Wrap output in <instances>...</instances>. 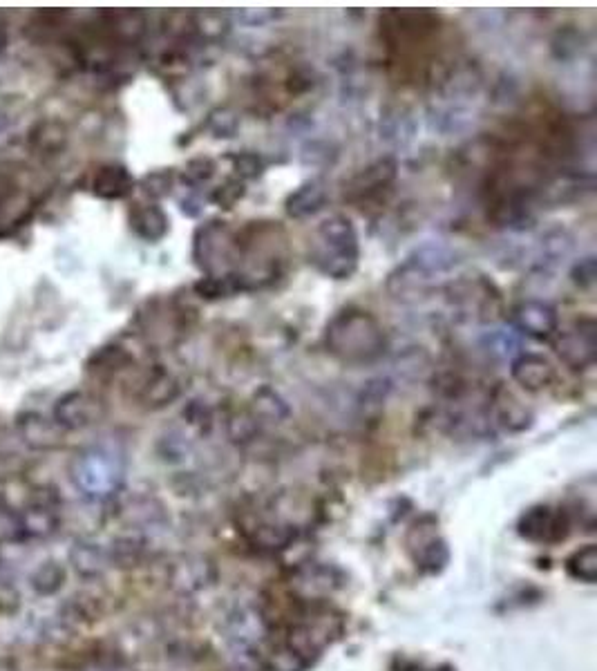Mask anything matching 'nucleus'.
Instances as JSON below:
<instances>
[{
	"label": "nucleus",
	"mask_w": 597,
	"mask_h": 671,
	"mask_svg": "<svg viewBox=\"0 0 597 671\" xmlns=\"http://www.w3.org/2000/svg\"><path fill=\"white\" fill-rule=\"evenodd\" d=\"M510 374H513L515 381L528 392L546 390V387H551L557 378L555 367L548 358L524 352L510 361Z\"/></svg>",
	"instance_id": "dca6fc26"
},
{
	"label": "nucleus",
	"mask_w": 597,
	"mask_h": 671,
	"mask_svg": "<svg viewBox=\"0 0 597 671\" xmlns=\"http://www.w3.org/2000/svg\"><path fill=\"white\" fill-rule=\"evenodd\" d=\"M92 193L101 197V200H123L135 188V177L130 175L126 166L108 164L101 166L92 177Z\"/></svg>",
	"instance_id": "412c9836"
},
{
	"label": "nucleus",
	"mask_w": 597,
	"mask_h": 671,
	"mask_svg": "<svg viewBox=\"0 0 597 671\" xmlns=\"http://www.w3.org/2000/svg\"><path fill=\"white\" fill-rule=\"evenodd\" d=\"M513 320L521 334L533 336L539 340L551 338L557 332V325H559L557 309L553 305H548V302L544 300L519 302L513 311Z\"/></svg>",
	"instance_id": "9b49d317"
},
{
	"label": "nucleus",
	"mask_w": 597,
	"mask_h": 671,
	"mask_svg": "<svg viewBox=\"0 0 597 671\" xmlns=\"http://www.w3.org/2000/svg\"><path fill=\"white\" fill-rule=\"evenodd\" d=\"M128 363H130V354L126 352V349L110 345V347L99 349V352L90 358L88 370L94 374H112V372H119L121 367H126Z\"/></svg>",
	"instance_id": "2f4dec72"
},
{
	"label": "nucleus",
	"mask_w": 597,
	"mask_h": 671,
	"mask_svg": "<svg viewBox=\"0 0 597 671\" xmlns=\"http://www.w3.org/2000/svg\"><path fill=\"white\" fill-rule=\"evenodd\" d=\"M110 34L121 43H137L146 32V16L141 12H112L106 14Z\"/></svg>",
	"instance_id": "a878e982"
},
{
	"label": "nucleus",
	"mask_w": 597,
	"mask_h": 671,
	"mask_svg": "<svg viewBox=\"0 0 597 671\" xmlns=\"http://www.w3.org/2000/svg\"><path fill=\"white\" fill-rule=\"evenodd\" d=\"M233 251L235 240L224 222L211 220L199 226L193 242V260L199 269L206 271V276H217L222 264L231 260Z\"/></svg>",
	"instance_id": "20e7f679"
},
{
	"label": "nucleus",
	"mask_w": 597,
	"mask_h": 671,
	"mask_svg": "<svg viewBox=\"0 0 597 671\" xmlns=\"http://www.w3.org/2000/svg\"><path fill=\"white\" fill-rule=\"evenodd\" d=\"M327 352L347 365H369L387 352L383 325L365 309H345L325 329Z\"/></svg>",
	"instance_id": "f257e3e1"
},
{
	"label": "nucleus",
	"mask_w": 597,
	"mask_h": 671,
	"mask_svg": "<svg viewBox=\"0 0 597 671\" xmlns=\"http://www.w3.org/2000/svg\"><path fill=\"white\" fill-rule=\"evenodd\" d=\"M110 555V564L117 566H135L141 562V557L146 555V542L141 537H119V540L112 542L108 548Z\"/></svg>",
	"instance_id": "c756f323"
},
{
	"label": "nucleus",
	"mask_w": 597,
	"mask_h": 671,
	"mask_svg": "<svg viewBox=\"0 0 597 671\" xmlns=\"http://www.w3.org/2000/svg\"><path fill=\"white\" fill-rule=\"evenodd\" d=\"M70 132L68 126L59 119H41L36 121L27 137V144L41 157H56L61 155L65 146H68Z\"/></svg>",
	"instance_id": "aec40b11"
},
{
	"label": "nucleus",
	"mask_w": 597,
	"mask_h": 671,
	"mask_svg": "<svg viewBox=\"0 0 597 671\" xmlns=\"http://www.w3.org/2000/svg\"><path fill=\"white\" fill-rule=\"evenodd\" d=\"M5 45H7V32L0 27V52L5 50Z\"/></svg>",
	"instance_id": "09e8293b"
},
{
	"label": "nucleus",
	"mask_w": 597,
	"mask_h": 671,
	"mask_svg": "<svg viewBox=\"0 0 597 671\" xmlns=\"http://www.w3.org/2000/svg\"><path fill=\"white\" fill-rule=\"evenodd\" d=\"M229 671H258L255 658H235V665Z\"/></svg>",
	"instance_id": "49530a36"
},
{
	"label": "nucleus",
	"mask_w": 597,
	"mask_h": 671,
	"mask_svg": "<svg viewBox=\"0 0 597 671\" xmlns=\"http://www.w3.org/2000/svg\"><path fill=\"white\" fill-rule=\"evenodd\" d=\"M278 14H273V12H267V9H260V12H253V9H244V12L238 14V18L242 23L246 25H264L267 21H271V18H276Z\"/></svg>",
	"instance_id": "c03bdc74"
},
{
	"label": "nucleus",
	"mask_w": 597,
	"mask_h": 671,
	"mask_svg": "<svg viewBox=\"0 0 597 671\" xmlns=\"http://www.w3.org/2000/svg\"><path fill=\"white\" fill-rule=\"evenodd\" d=\"M16 432L21 443L34 452H50L63 446V430L41 412H23L16 419Z\"/></svg>",
	"instance_id": "9d476101"
},
{
	"label": "nucleus",
	"mask_w": 597,
	"mask_h": 671,
	"mask_svg": "<svg viewBox=\"0 0 597 671\" xmlns=\"http://www.w3.org/2000/svg\"><path fill=\"white\" fill-rule=\"evenodd\" d=\"M21 542V519L18 510L0 502V546Z\"/></svg>",
	"instance_id": "f704fd0d"
},
{
	"label": "nucleus",
	"mask_w": 597,
	"mask_h": 671,
	"mask_svg": "<svg viewBox=\"0 0 597 671\" xmlns=\"http://www.w3.org/2000/svg\"><path fill=\"white\" fill-rule=\"evenodd\" d=\"M18 519H21V542H43L52 537L61 526L56 490H34L27 506L18 510Z\"/></svg>",
	"instance_id": "39448f33"
},
{
	"label": "nucleus",
	"mask_w": 597,
	"mask_h": 671,
	"mask_svg": "<svg viewBox=\"0 0 597 671\" xmlns=\"http://www.w3.org/2000/svg\"><path fill=\"white\" fill-rule=\"evenodd\" d=\"M555 352L575 372H584L595 363V323L593 318H582L559 334L555 340Z\"/></svg>",
	"instance_id": "6e6552de"
},
{
	"label": "nucleus",
	"mask_w": 597,
	"mask_h": 671,
	"mask_svg": "<svg viewBox=\"0 0 597 671\" xmlns=\"http://www.w3.org/2000/svg\"><path fill=\"white\" fill-rule=\"evenodd\" d=\"M416 115L410 106L405 103H387L381 110V124H378V132L387 146L394 148H405L410 146L416 137Z\"/></svg>",
	"instance_id": "ddd939ff"
},
{
	"label": "nucleus",
	"mask_w": 597,
	"mask_h": 671,
	"mask_svg": "<svg viewBox=\"0 0 597 671\" xmlns=\"http://www.w3.org/2000/svg\"><path fill=\"white\" fill-rule=\"evenodd\" d=\"M65 578H68L65 566L54 560H47L41 566H36L30 582H32V589L36 595H41V598H50V595L59 593L63 589Z\"/></svg>",
	"instance_id": "bb28decb"
},
{
	"label": "nucleus",
	"mask_w": 597,
	"mask_h": 671,
	"mask_svg": "<svg viewBox=\"0 0 597 671\" xmlns=\"http://www.w3.org/2000/svg\"><path fill=\"white\" fill-rule=\"evenodd\" d=\"M461 258H463L461 251L450 247V244L428 242L416 249L407 260H410L416 269H421L425 276H430L434 280L437 276H441V273H448L454 267H459Z\"/></svg>",
	"instance_id": "6ab92c4d"
},
{
	"label": "nucleus",
	"mask_w": 597,
	"mask_h": 671,
	"mask_svg": "<svg viewBox=\"0 0 597 671\" xmlns=\"http://www.w3.org/2000/svg\"><path fill=\"white\" fill-rule=\"evenodd\" d=\"M483 347L488 349L492 356L497 358H510L513 361L515 356H519V336L515 332H508V329H488L486 336H483Z\"/></svg>",
	"instance_id": "7c9ffc66"
},
{
	"label": "nucleus",
	"mask_w": 597,
	"mask_h": 671,
	"mask_svg": "<svg viewBox=\"0 0 597 671\" xmlns=\"http://www.w3.org/2000/svg\"><path fill=\"white\" fill-rule=\"evenodd\" d=\"M396 170L398 164L394 157H383L378 162L369 164L367 168L360 170V173L349 182L347 186V195L354 197V200H365V197H374L385 188H390L396 179Z\"/></svg>",
	"instance_id": "2eb2a0df"
},
{
	"label": "nucleus",
	"mask_w": 597,
	"mask_h": 671,
	"mask_svg": "<svg viewBox=\"0 0 597 671\" xmlns=\"http://www.w3.org/2000/svg\"><path fill=\"white\" fill-rule=\"evenodd\" d=\"M229 162L233 164L235 177L240 182H246V179H255L264 173V159L255 153H235L229 155Z\"/></svg>",
	"instance_id": "c9c22d12"
},
{
	"label": "nucleus",
	"mask_w": 597,
	"mask_h": 671,
	"mask_svg": "<svg viewBox=\"0 0 597 671\" xmlns=\"http://www.w3.org/2000/svg\"><path fill=\"white\" fill-rule=\"evenodd\" d=\"M193 32L204 41H220L231 27V16L222 12H199L191 16Z\"/></svg>",
	"instance_id": "c85d7f7f"
},
{
	"label": "nucleus",
	"mask_w": 597,
	"mask_h": 671,
	"mask_svg": "<svg viewBox=\"0 0 597 671\" xmlns=\"http://www.w3.org/2000/svg\"><path fill=\"white\" fill-rule=\"evenodd\" d=\"M293 537H296V531L289 524H282V522H264L260 526H255V531L251 535L253 544L262 548V551H284V548H289V544L293 542Z\"/></svg>",
	"instance_id": "393cba45"
},
{
	"label": "nucleus",
	"mask_w": 597,
	"mask_h": 671,
	"mask_svg": "<svg viewBox=\"0 0 597 671\" xmlns=\"http://www.w3.org/2000/svg\"><path fill=\"white\" fill-rule=\"evenodd\" d=\"M72 481L85 497L108 499L117 495L126 479V457L115 446L97 443L72 461Z\"/></svg>",
	"instance_id": "7ed1b4c3"
},
{
	"label": "nucleus",
	"mask_w": 597,
	"mask_h": 671,
	"mask_svg": "<svg viewBox=\"0 0 597 671\" xmlns=\"http://www.w3.org/2000/svg\"><path fill=\"white\" fill-rule=\"evenodd\" d=\"M298 587H302L307 598H311V595H316V593L331 591L334 589V584H331V575L327 571L316 569V571L302 573L298 578Z\"/></svg>",
	"instance_id": "ea45409f"
},
{
	"label": "nucleus",
	"mask_w": 597,
	"mask_h": 671,
	"mask_svg": "<svg viewBox=\"0 0 597 671\" xmlns=\"http://www.w3.org/2000/svg\"><path fill=\"white\" fill-rule=\"evenodd\" d=\"M130 229L135 231L137 238L155 244V242L166 238V233L170 229V222H168V215L164 213L161 206H157V204H137L135 209L130 211Z\"/></svg>",
	"instance_id": "4be33fe9"
},
{
	"label": "nucleus",
	"mask_w": 597,
	"mask_h": 671,
	"mask_svg": "<svg viewBox=\"0 0 597 671\" xmlns=\"http://www.w3.org/2000/svg\"><path fill=\"white\" fill-rule=\"evenodd\" d=\"M226 640L238 658H255L267 640V622L253 607L235 609L224 625Z\"/></svg>",
	"instance_id": "0eeeda50"
},
{
	"label": "nucleus",
	"mask_w": 597,
	"mask_h": 671,
	"mask_svg": "<svg viewBox=\"0 0 597 671\" xmlns=\"http://www.w3.org/2000/svg\"><path fill=\"white\" fill-rule=\"evenodd\" d=\"M432 278L425 276L421 269H416L410 260H405L401 267H396L390 278H387V294L403 305H414L430 294Z\"/></svg>",
	"instance_id": "4468645a"
},
{
	"label": "nucleus",
	"mask_w": 597,
	"mask_h": 671,
	"mask_svg": "<svg viewBox=\"0 0 597 671\" xmlns=\"http://www.w3.org/2000/svg\"><path fill=\"white\" fill-rule=\"evenodd\" d=\"M238 124H240L238 115L229 108H217L215 112H211V117H208V130H211L213 137L217 139L233 137L235 132H238Z\"/></svg>",
	"instance_id": "e433bc0d"
},
{
	"label": "nucleus",
	"mask_w": 597,
	"mask_h": 671,
	"mask_svg": "<svg viewBox=\"0 0 597 671\" xmlns=\"http://www.w3.org/2000/svg\"><path fill=\"white\" fill-rule=\"evenodd\" d=\"M70 562L74 566V571H77L81 578H101L103 573L108 571L110 566V555H108V548H103L97 542H90V540H83L74 544V548L70 551Z\"/></svg>",
	"instance_id": "5701e85b"
},
{
	"label": "nucleus",
	"mask_w": 597,
	"mask_h": 671,
	"mask_svg": "<svg viewBox=\"0 0 597 671\" xmlns=\"http://www.w3.org/2000/svg\"><path fill=\"white\" fill-rule=\"evenodd\" d=\"M215 580V566L206 557H184L170 571V584L179 593H197L211 587Z\"/></svg>",
	"instance_id": "a211bd4d"
},
{
	"label": "nucleus",
	"mask_w": 597,
	"mask_h": 671,
	"mask_svg": "<svg viewBox=\"0 0 597 671\" xmlns=\"http://www.w3.org/2000/svg\"><path fill=\"white\" fill-rule=\"evenodd\" d=\"M445 294H448L450 305L466 318L490 320L499 307L497 289L483 278L452 282L445 287Z\"/></svg>",
	"instance_id": "423d86ee"
},
{
	"label": "nucleus",
	"mask_w": 597,
	"mask_h": 671,
	"mask_svg": "<svg viewBox=\"0 0 597 671\" xmlns=\"http://www.w3.org/2000/svg\"><path fill=\"white\" fill-rule=\"evenodd\" d=\"M253 417L264 419L269 423H282L289 417V408L276 390L262 387V390H258L253 396Z\"/></svg>",
	"instance_id": "cd10ccee"
},
{
	"label": "nucleus",
	"mask_w": 597,
	"mask_h": 671,
	"mask_svg": "<svg viewBox=\"0 0 597 671\" xmlns=\"http://www.w3.org/2000/svg\"><path fill=\"white\" fill-rule=\"evenodd\" d=\"M360 242L354 222L347 215L322 220L309 244V262L331 280H349L358 269Z\"/></svg>",
	"instance_id": "f03ea898"
},
{
	"label": "nucleus",
	"mask_w": 597,
	"mask_h": 671,
	"mask_svg": "<svg viewBox=\"0 0 597 671\" xmlns=\"http://www.w3.org/2000/svg\"><path fill=\"white\" fill-rule=\"evenodd\" d=\"M568 573L575 580H582L586 584L597 582V546L589 544L573 553L571 560H568Z\"/></svg>",
	"instance_id": "473e14b6"
},
{
	"label": "nucleus",
	"mask_w": 597,
	"mask_h": 671,
	"mask_svg": "<svg viewBox=\"0 0 597 671\" xmlns=\"http://www.w3.org/2000/svg\"><path fill=\"white\" fill-rule=\"evenodd\" d=\"M179 206H182V213H184V215H188V217H197L199 213H202L204 202L199 200L195 191H191L186 197H182V200H179Z\"/></svg>",
	"instance_id": "a18cd8bd"
},
{
	"label": "nucleus",
	"mask_w": 597,
	"mask_h": 671,
	"mask_svg": "<svg viewBox=\"0 0 597 671\" xmlns=\"http://www.w3.org/2000/svg\"><path fill=\"white\" fill-rule=\"evenodd\" d=\"M242 195H244V182H240L238 177H229L220 188H215L211 200L217 206H222V209H233L235 202H238Z\"/></svg>",
	"instance_id": "58836bf2"
},
{
	"label": "nucleus",
	"mask_w": 597,
	"mask_h": 671,
	"mask_svg": "<svg viewBox=\"0 0 597 671\" xmlns=\"http://www.w3.org/2000/svg\"><path fill=\"white\" fill-rule=\"evenodd\" d=\"M566 528L568 524H566L564 513H559V510L548 508V506L530 508L519 522V533L524 535L526 540L546 542V544L564 540Z\"/></svg>",
	"instance_id": "f8f14e48"
},
{
	"label": "nucleus",
	"mask_w": 597,
	"mask_h": 671,
	"mask_svg": "<svg viewBox=\"0 0 597 671\" xmlns=\"http://www.w3.org/2000/svg\"><path fill=\"white\" fill-rule=\"evenodd\" d=\"M595 258L593 255H586V258L577 260L571 269V280L575 282L580 289H591L595 285Z\"/></svg>",
	"instance_id": "37998d69"
},
{
	"label": "nucleus",
	"mask_w": 597,
	"mask_h": 671,
	"mask_svg": "<svg viewBox=\"0 0 597 671\" xmlns=\"http://www.w3.org/2000/svg\"><path fill=\"white\" fill-rule=\"evenodd\" d=\"M215 170L217 168H215V162H213L211 157H197V159H191V162L186 164L182 179L188 184V188H191V191H195L197 186L211 182L213 175H215Z\"/></svg>",
	"instance_id": "72a5a7b5"
},
{
	"label": "nucleus",
	"mask_w": 597,
	"mask_h": 671,
	"mask_svg": "<svg viewBox=\"0 0 597 671\" xmlns=\"http://www.w3.org/2000/svg\"><path fill=\"white\" fill-rule=\"evenodd\" d=\"M7 126H9V119H7L5 112L0 110V135H3V132L7 130Z\"/></svg>",
	"instance_id": "de8ad7c7"
},
{
	"label": "nucleus",
	"mask_w": 597,
	"mask_h": 671,
	"mask_svg": "<svg viewBox=\"0 0 597 671\" xmlns=\"http://www.w3.org/2000/svg\"><path fill=\"white\" fill-rule=\"evenodd\" d=\"M177 396H179V385L175 381V376L168 374L166 370L150 372L144 385L139 387V401L150 410L166 408V405L173 403Z\"/></svg>",
	"instance_id": "b1692460"
},
{
	"label": "nucleus",
	"mask_w": 597,
	"mask_h": 671,
	"mask_svg": "<svg viewBox=\"0 0 597 671\" xmlns=\"http://www.w3.org/2000/svg\"><path fill=\"white\" fill-rule=\"evenodd\" d=\"M173 179H175V175L170 173V170H155V173H150V175L144 177L141 188H144V193L148 197L159 200V197H164V195L170 193V188H173Z\"/></svg>",
	"instance_id": "4c0bfd02"
},
{
	"label": "nucleus",
	"mask_w": 597,
	"mask_h": 671,
	"mask_svg": "<svg viewBox=\"0 0 597 671\" xmlns=\"http://www.w3.org/2000/svg\"><path fill=\"white\" fill-rule=\"evenodd\" d=\"M99 671H106V669H99Z\"/></svg>",
	"instance_id": "8fccbe9b"
},
{
	"label": "nucleus",
	"mask_w": 597,
	"mask_h": 671,
	"mask_svg": "<svg viewBox=\"0 0 597 671\" xmlns=\"http://www.w3.org/2000/svg\"><path fill=\"white\" fill-rule=\"evenodd\" d=\"M103 417V403L97 396L83 390H74L63 394L54 405V423L63 432H74L90 428Z\"/></svg>",
	"instance_id": "1a4fd4ad"
},
{
	"label": "nucleus",
	"mask_w": 597,
	"mask_h": 671,
	"mask_svg": "<svg viewBox=\"0 0 597 671\" xmlns=\"http://www.w3.org/2000/svg\"><path fill=\"white\" fill-rule=\"evenodd\" d=\"M499 421L506 425L510 430H524L533 421L530 412H526L517 401H510L499 408Z\"/></svg>",
	"instance_id": "a19ab883"
},
{
	"label": "nucleus",
	"mask_w": 597,
	"mask_h": 671,
	"mask_svg": "<svg viewBox=\"0 0 597 671\" xmlns=\"http://www.w3.org/2000/svg\"><path fill=\"white\" fill-rule=\"evenodd\" d=\"M307 665L309 663L305 658L298 656L293 649L284 647V649L276 651V654L271 656L267 667H269V671H302Z\"/></svg>",
	"instance_id": "79ce46f5"
},
{
	"label": "nucleus",
	"mask_w": 597,
	"mask_h": 671,
	"mask_svg": "<svg viewBox=\"0 0 597 671\" xmlns=\"http://www.w3.org/2000/svg\"><path fill=\"white\" fill-rule=\"evenodd\" d=\"M327 200H329V188L325 179L311 177L287 197L284 211H287V215L293 217V220H305V217H311L325 209Z\"/></svg>",
	"instance_id": "f3484780"
}]
</instances>
